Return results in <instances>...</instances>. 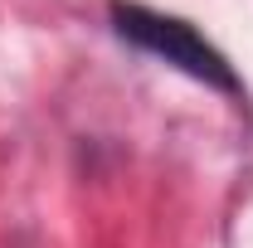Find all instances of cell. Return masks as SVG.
Here are the masks:
<instances>
[{
	"mask_svg": "<svg viewBox=\"0 0 253 248\" xmlns=\"http://www.w3.org/2000/svg\"><path fill=\"white\" fill-rule=\"evenodd\" d=\"M112 30L122 34L126 44H136L141 54L170 63V68H180L185 78L214 88V93H229V97L244 93L234 63L224 59L190 20H180V15H166V10L136 5V0H112Z\"/></svg>",
	"mask_w": 253,
	"mask_h": 248,
	"instance_id": "cell-1",
	"label": "cell"
}]
</instances>
